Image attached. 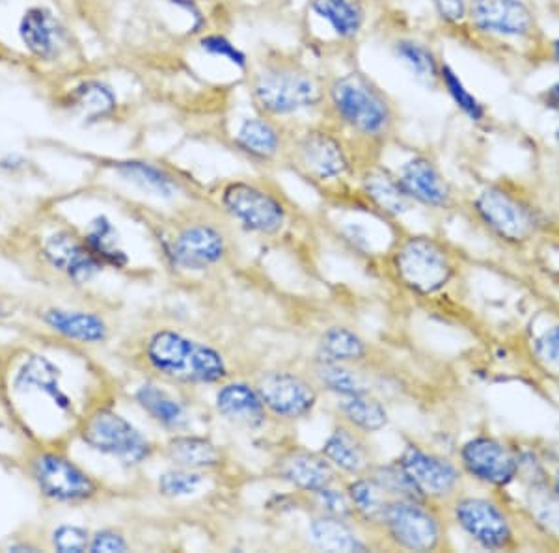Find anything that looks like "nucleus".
Segmentation results:
<instances>
[{"instance_id":"nucleus-1","label":"nucleus","mask_w":559,"mask_h":553,"mask_svg":"<svg viewBox=\"0 0 559 553\" xmlns=\"http://www.w3.org/2000/svg\"><path fill=\"white\" fill-rule=\"evenodd\" d=\"M324 109L342 133L362 152L376 159L373 152L386 146L397 128V109L392 97L362 71H345L324 84Z\"/></svg>"},{"instance_id":"nucleus-2","label":"nucleus","mask_w":559,"mask_h":553,"mask_svg":"<svg viewBox=\"0 0 559 553\" xmlns=\"http://www.w3.org/2000/svg\"><path fill=\"white\" fill-rule=\"evenodd\" d=\"M140 358L157 378L185 388H216L234 376L228 357L216 345L173 326L150 332Z\"/></svg>"},{"instance_id":"nucleus-3","label":"nucleus","mask_w":559,"mask_h":553,"mask_svg":"<svg viewBox=\"0 0 559 553\" xmlns=\"http://www.w3.org/2000/svg\"><path fill=\"white\" fill-rule=\"evenodd\" d=\"M284 160L293 172L313 187L342 192L355 181L368 159L329 121L289 131Z\"/></svg>"},{"instance_id":"nucleus-4","label":"nucleus","mask_w":559,"mask_h":553,"mask_svg":"<svg viewBox=\"0 0 559 553\" xmlns=\"http://www.w3.org/2000/svg\"><path fill=\"white\" fill-rule=\"evenodd\" d=\"M248 94L260 115L284 121L324 109V84L297 60H263L248 81Z\"/></svg>"},{"instance_id":"nucleus-5","label":"nucleus","mask_w":559,"mask_h":553,"mask_svg":"<svg viewBox=\"0 0 559 553\" xmlns=\"http://www.w3.org/2000/svg\"><path fill=\"white\" fill-rule=\"evenodd\" d=\"M215 197L229 223L263 239L286 236L295 220L292 200L267 179H229L218 187Z\"/></svg>"},{"instance_id":"nucleus-6","label":"nucleus","mask_w":559,"mask_h":553,"mask_svg":"<svg viewBox=\"0 0 559 553\" xmlns=\"http://www.w3.org/2000/svg\"><path fill=\"white\" fill-rule=\"evenodd\" d=\"M397 286L424 299L442 293L459 273L455 250L439 237L408 233L395 239L384 260Z\"/></svg>"},{"instance_id":"nucleus-7","label":"nucleus","mask_w":559,"mask_h":553,"mask_svg":"<svg viewBox=\"0 0 559 553\" xmlns=\"http://www.w3.org/2000/svg\"><path fill=\"white\" fill-rule=\"evenodd\" d=\"M377 550L440 552L450 548L448 510L426 500H390L373 533Z\"/></svg>"},{"instance_id":"nucleus-8","label":"nucleus","mask_w":559,"mask_h":553,"mask_svg":"<svg viewBox=\"0 0 559 553\" xmlns=\"http://www.w3.org/2000/svg\"><path fill=\"white\" fill-rule=\"evenodd\" d=\"M160 242L166 260L185 273H211L224 267L236 254L228 218L210 213L185 217Z\"/></svg>"},{"instance_id":"nucleus-9","label":"nucleus","mask_w":559,"mask_h":553,"mask_svg":"<svg viewBox=\"0 0 559 553\" xmlns=\"http://www.w3.org/2000/svg\"><path fill=\"white\" fill-rule=\"evenodd\" d=\"M445 510L450 521L484 550L511 552L521 546L519 510L503 500L500 490L479 494L464 489Z\"/></svg>"},{"instance_id":"nucleus-10","label":"nucleus","mask_w":559,"mask_h":553,"mask_svg":"<svg viewBox=\"0 0 559 553\" xmlns=\"http://www.w3.org/2000/svg\"><path fill=\"white\" fill-rule=\"evenodd\" d=\"M468 31L508 49L540 57L547 41L535 8L527 0H468Z\"/></svg>"},{"instance_id":"nucleus-11","label":"nucleus","mask_w":559,"mask_h":553,"mask_svg":"<svg viewBox=\"0 0 559 553\" xmlns=\"http://www.w3.org/2000/svg\"><path fill=\"white\" fill-rule=\"evenodd\" d=\"M471 209L485 229L511 244L534 239L540 228V211L534 200L508 181L485 184L472 200Z\"/></svg>"},{"instance_id":"nucleus-12","label":"nucleus","mask_w":559,"mask_h":553,"mask_svg":"<svg viewBox=\"0 0 559 553\" xmlns=\"http://www.w3.org/2000/svg\"><path fill=\"white\" fill-rule=\"evenodd\" d=\"M76 436L92 452L112 457L121 465L134 468L147 462L159 453L139 426L116 412L112 407L97 405L76 420Z\"/></svg>"},{"instance_id":"nucleus-13","label":"nucleus","mask_w":559,"mask_h":553,"mask_svg":"<svg viewBox=\"0 0 559 553\" xmlns=\"http://www.w3.org/2000/svg\"><path fill=\"white\" fill-rule=\"evenodd\" d=\"M28 473L41 496L60 505H86L105 494V484L58 447H41L34 453Z\"/></svg>"},{"instance_id":"nucleus-14","label":"nucleus","mask_w":559,"mask_h":553,"mask_svg":"<svg viewBox=\"0 0 559 553\" xmlns=\"http://www.w3.org/2000/svg\"><path fill=\"white\" fill-rule=\"evenodd\" d=\"M252 382L271 413V420L280 425H297L312 418L323 395L306 369H263Z\"/></svg>"},{"instance_id":"nucleus-15","label":"nucleus","mask_w":559,"mask_h":553,"mask_svg":"<svg viewBox=\"0 0 559 553\" xmlns=\"http://www.w3.org/2000/svg\"><path fill=\"white\" fill-rule=\"evenodd\" d=\"M426 502L448 507L466 489V478L457 460L432 447L408 442L395 458Z\"/></svg>"},{"instance_id":"nucleus-16","label":"nucleus","mask_w":559,"mask_h":553,"mask_svg":"<svg viewBox=\"0 0 559 553\" xmlns=\"http://www.w3.org/2000/svg\"><path fill=\"white\" fill-rule=\"evenodd\" d=\"M464 478L487 490L509 489L519 478V449L490 434L466 440L457 453Z\"/></svg>"},{"instance_id":"nucleus-17","label":"nucleus","mask_w":559,"mask_h":553,"mask_svg":"<svg viewBox=\"0 0 559 553\" xmlns=\"http://www.w3.org/2000/svg\"><path fill=\"white\" fill-rule=\"evenodd\" d=\"M267 476L286 484L295 494L310 496L331 484L344 481L323 453L300 444L282 445L267 466Z\"/></svg>"},{"instance_id":"nucleus-18","label":"nucleus","mask_w":559,"mask_h":553,"mask_svg":"<svg viewBox=\"0 0 559 553\" xmlns=\"http://www.w3.org/2000/svg\"><path fill=\"white\" fill-rule=\"evenodd\" d=\"M355 183L358 204L377 217L394 220L414 209V202L407 196L397 173L377 159L364 163Z\"/></svg>"},{"instance_id":"nucleus-19","label":"nucleus","mask_w":559,"mask_h":553,"mask_svg":"<svg viewBox=\"0 0 559 553\" xmlns=\"http://www.w3.org/2000/svg\"><path fill=\"white\" fill-rule=\"evenodd\" d=\"M213 410L228 425L247 433H260L269 423H273L254 382L236 376L216 386Z\"/></svg>"},{"instance_id":"nucleus-20","label":"nucleus","mask_w":559,"mask_h":553,"mask_svg":"<svg viewBox=\"0 0 559 553\" xmlns=\"http://www.w3.org/2000/svg\"><path fill=\"white\" fill-rule=\"evenodd\" d=\"M62 369L51 358L31 352L13 373L12 392L20 397H44L58 413L75 418V402L62 386Z\"/></svg>"},{"instance_id":"nucleus-21","label":"nucleus","mask_w":559,"mask_h":553,"mask_svg":"<svg viewBox=\"0 0 559 553\" xmlns=\"http://www.w3.org/2000/svg\"><path fill=\"white\" fill-rule=\"evenodd\" d=\"M395 173L414 205L431 211H448L455 205L453 184L427 153H414Z\"/></svg>"},{"instance_id":"nucleus-22","label":"nucleus","mask_w":559,"mask_h":553,"mask_svg":"<svg viewBox=\"0 0 559 553\" xmlns=\"http://www.w3.org/2000/svg\"><path fill=\"white\" fill-rule=\"evenodd\" d=\"M319 452L344 479L368 476L369 470L379 462L376 445L369 434L344 421L336 420Z\"/></svg>"},{"instance_id":"nucleus-23","label":"nucleus","mask_w":559,"mask_h":553,"mask_svg":"<svg viewBox=\"0 0 559 553\" xmlns=\"http://www.w3.org/2000/svg\"><path fill=\"white\" fill-rule=\"evenodd\" d=\"M159 455L168 465L185 470L218 473L231 465V458L224 445L207 434L176 433L159 445Z\"/></svg>"},{"instance_id":"nucleus-24","label":"nucleus","mask_w":559,"mask_h":553,"mask_svg":"<svg viewBox=\"0 0 559 553\" xmlns=\"http://www.w3.org/2000/svg\"><path fill=\"white\" fill-rule=\"evenodd\" d=\"M306 539L310 548L318 552L360 553L377 550L373 537L360 524L324 513H310Z\"/></svg>"},{"instance_id":"nucleus-25","label":"nucleus","mask_w":559,"mask_h":553,"mask_svg":"<svg viewBox=\"0 0 559 553\" xmlns=\"http://www.w3.org/2000/svg\"><path fill=\"white\" fill-rule=\"evenodd\" d=\"M41 250H44L45 260L75 284L94 280L105 268L102 261L97 260L94 252L88 249L84 237L76 236L70 229H60L57 233L47 237Z\"/></svg>"},{"instance_id":"nucleus-26","label":"nucleus","mask_w":559,"mask_h":553,"mask_svg":"<svg viewBox=\"0 0 559 553\" xmlns=\"http://www.w3.org/2000/svg\"><path fill=\"white\" fill-rule=\"evenodd\" d=\"M289 131L282 121L273 120L269 116L258 115L245 118L234 134V146L248 159L263 165H271L276 160H284L286 155Z\"/></svg>"},{"instance_id":"nucleus-27","label":"nucleus","mask_w":559,"mask_h":553,"mask_svg":"<svg viewBox=\"0 0 559 553\" xmlns=\"http://www.w3.org/2000/svg\"><path fill=\"white\" fill-rule=\"evenodd\" d=\"M21 44L39 62H55L68 44V34L57 15L45 7H31L17 26Z\"/></svg>"},{"instance_id":"nucleus-28","label":"nucleus","mask_w":559,"mask_h":553,"mask_svg":"<svg viewBox=\"0 0 559 553\" xmlns=\"http://www.w3.org/2000/svg\"><path fill=\"white\" fill-rule=\"evenodd\" d=\"M133 399L136 407L146 413L155 425H159L168 433H185L191 429L192 410L189 405L157 382H144L134 389Z\"/></svg>"},{"instance_id":"nucleus-29","label":"nucleus","mask_w":559,"mask_h":553,"mask_svg":"<svg viewBox=\"0 0 559 553\" xmlns=\"http://www.w3.org/2000/svg\"><path fill=\"white\" fill-rule=\"evenodd\" d=\"M44 323L52 332H57L58 336L75 344L99 345L110 337L107 318L97 312L51 308L44 312Z\"/></svg>"},{"instance_id":"nucleus-30","label":"nucleus","mask_w":559,"mask_h":553,"mask_svg":"<svg viewBox=\"0 0 559 553\" xmlns=\"http://www.w3.org/2000/svg\"><path fill=\"white\" fill-rule=\"evenodd\" d=\"M519 516L540 539L559 548V496L552 484L524 486V503Z\"/></svg>"},{"instance_id":"nucleus-31","label":"nucleus","mask_w":559,"mask_h":553,"mask_svg":"<svg viewBox=\"0 0 559 553\" xmlns=\"http://www.w3.org/2000/svg\"><path fill=\"white\" fill-rule=\"evenodd\" d=\"M306 371L312 375L323 394L334 395L336 399L350 395L373 392L366 365H349V363L326 362L313 357L308 362Z\"/></svg>"},{"instance_id":"nucleus-32","label":"nucleus","mask_w":559,"mask_h":553,"mask_svg":"<svg viewBox=\"0 0 559 553\" xmlns=\"http://www.w3.org/2000/svg\"><path fill=\"white\" fill-rule=\"evenodd\" d=\"M308 10L340 41H353L362 34L368 10L364 0H310Z\"/></svg>"},{"instance_id":"nucleus-33","label":"nucleus","mask_w":559,"mask_h":553,"mask_svg":"<svg viewBox=\"0 0 559 553\" xmlns=\"http://www.w3.org/2000/svg\"><path fill=\"white\" fill-rule=\"evenodd\" d=\"M313 357L326 362L366 365L371 360V345L353 326L334 325L324 328L318 339V349Z\"/></svg>"},{"instance_id":"nucleus-34","label":"nucleus","mask_w":559,"mask_h":553,"mask_svg":"<svg viewBox=\"0 0 559 553\" xmlns=\"http://www.w3.org/2000/svg\"><path fill=\"white\" fill-rule=\"evenodd\" d=\"M115 172L129 183L136 184L140 191L163 197V200H173L185 191L181 179L176 178L173 172H168L163 166L150 163V160H116Z\"/></svg>"},{"instance_id":"nucleus-35","label":"nucleus","mask_w":559,"mask_h":553,"mask_svg":"<svg viewBox=\"0 0 559 553\" xmlns=\"http://www.w3.org/2000/svg\"><path fill=\"white\" fill-rule=\"evenodd\" d=\"M334 416L337 421H344L369 436L381 433L390 423L386 405L376 392H364L336 399Z\"/></svg>"},{"instance_id":"nucleus-36","label":"nucleus","mask_w":559,"mask_h":553,"mask_svg":"<svg viewBox=\"0 0 559 553\" xmlns=\"http://www.w3.org/2000/svg\"><path fill=\"white\" fill-rule=\"evenodd\" d=\"M395 60L427 89L439 88L440 60L431 45L416 38H397L392 45Z\"/></svg>"},{"instance_id":"nucleus-37","label":"nucleus","mask_w":559,"mask_h":553,"mask_svg":"<svg viewBox=\"0 0 559 553\" xmlns=\"http://www.w3.org/2000/svg\"><path fill=\"white\" fill-rule=\"evenodd\" d=\"M344 484L355 509L356 524L373 537L392 497H388L369 476L344 479Z\"/></svg>"},{"instance_id":"nucleus-38","label":"nucleus","mask_w":559,"mask_h":553,"mask_svg":"<svg viewBox=\"0 0 559 553\" xmlns=\"http://www.w3.org/2000/svg\"><path fill=\"white\" fill-rule=\"evenodd\" d=\"M66 107L81 112L88 121H102L115 115L118 97L107 83L88 79L70 89L66 96Z\"/></svg>"},{"instance_id":"nucleus-39","label":"nucleus","mask_w":559,"mask_h":553,"mask_svg":"<svg viewBox=\"0 0 559 553\" xmlns=\"http://www.w3.org/2000/svg\"><path fill=\"white\" fill-rule=\"evenodd\" d=\"M83 237L88 249L94 252L105 267H128L129 257L126 250L121 249L120 233L107 215H97L94 220H90Z\"/></svg>"},{"instance_id":"nucleus-40","label":"nucleus","mask_w":559,"mask_h":553,"mask_svg":"<svg viewBox=\"0 0 559 553\" xmlns=\"http://www.w3.org/2000/svg\"><path fill=\"white\" fill-rule=\"evenodd\" d=\"M439 88L444 89L448 97L452 99L453 105L457 107L459 112L472 121L474 125H484L489 120V109L479 97L472 92L463 79L459 76L457 71L452 65L442 62L440 65Z\"/></svg>"},{"instance_id":"nucleus-41","label":"nucleus","mask_w":559,"mask_h":553,"mask_svg":"<svg viewBox=\"0 0 559 553\" xmlns=\"http://www.w3.org/2000/svg\"><path fill=\"white\" fill-rule=\"evenodd\" d=\"M300 502L305 503L306 507H310V513H324V515L337 516L345 520H355V509L345 490L344 481L331 484L310 496H300Z\"/></svg>"},{"instance_id":"nucleus-42","label":"nucleus","mask_w":559,"mask_h":553,"mask_svg":"<svg viewBox=\"0 0 559 553\" xmlns=\"http://www.w3.org/2000/svg\"><path fill=\"white\" fill-rule=\"evenodd\" d=\"M369 478L373 479L382 492L392 500H400V497H411V500H424L419 496L418 490L414 486L413 481L408 479L405 470L401 468L397 460H390V462H377L368 473Z\"/></svg>"},{"instance_id":"nucleus-43","label":"nucleus","mask_w":559,"mask_h":553,"mask_svg":"<svg viewBox=\"0 0 559 553\" xmlns=\"http://www.w3.org/2000/svg\"><path fill=\"white\" fill-rule=\"evenodd\" d=\"M210 473L204 471L185 470L173 466L170 470L163 471L157 479V490L163 497L179 500V497L194 496L202 489Z\"/></svg>"},{"instance_id":"nucleus-44","label":"nucleus","mask_w":559,"mask_h":553,"mask_svg":"<svg viewBox=\"0 0 559 553\" xmlns=\"http://www.w3.org/2000/svg\"><path fill=\"white\" fill-rule=\"evenodd\" d=\"M198 47H200V51L210 55V57L223 58L229 64L236 65L237 70H247L248 68V57L245 55V51H241L224 34H204L200 41H198Z\"/></svg>"},{"instance_id":"nucleus-45","label":"nucleus","mask_w":559,"mask_h":553,"mask_svg":"<svg viewBox=\"0 0 559 553\" xmlns=\"http://www.w3.org/2000/svg\"><path fill=\"white\" fill-rule=\"evenodd\" d=\"M88 529L73 524L58 526L51 534V546L60 553H83L88 552L90 546Z\"/></svg>"},{"instance_id":"nucleus-46","label":"nucleus","mask_w":559,"mask_h":553,"mask_svg":"<svg viewBox=\"0 0 559 553\" xmlns=\"http://www.w3.org/2000/svg\"><path fill=\"white\" fill-rule=\"evenodd\" d=\"M440 23L448 28L468 26V0H429Z\"/></svg>"},{"instance_id":"nucleus-47","label":"nucleus","mask_w":559,"mask_h":553,"mask_svg":"<svg viewBox=\"0 0 559 553\" xmlns=\"http://www.w3.org/2000/svg\"><path fill=\"white\" fill-rule=\"evenodd\" d=\"M129 548L128 537L115 528L99 529L90 537L88 552L92 553H123Z\"/></svg>"},{"instance_id":"nucleus-48","label":"nucleus","mask_w":559,"mask_h":553,"mask_svg":"<svg viewBox=\"0 0 559 553\" xmlns=\"http://www.w3.org/2000/svg\"><path fill=\"white\" fill-rule=\"evenodd\" d=\"M535 352L545 362H558L559 360V325L548 328L535 339Z\"/></svg>"},{"instance_id":"nucleus-49","label":"nucleus","mask_w":559,"mask_h":553,"mask_svg":"<svg viewBox=\"0 0 559 553\" xmlns=\"http://www.w3.org/2000/svg\"><path fill=\"white\" fill-rule=\"evenodd\" d=\"M537 103L543 109L559 116V79L548 84L547 88L540 89L537 94Z\"/></svg>"},{"instance_id":"nucleus-50","label":"nucleus","mask_w":559,"mask_h":553,"mask_svg":"<svg viewBox=\"0 0 559 553\" xmlns=\"http://www.w3.org/2000/svg\"><path fill=\"white\" fill-rule=\"evenodd\" d=\"M170 4L178 7L179 10H185L187 13H191L192 31L197 33L198 28H202L205 23L204 13L200 10L194 0H170Z\"/></svg>"},{"instance_id":"nucleus-51","label":"nucleus","mask_w":559,"mask_h":553,"mask_svg":"<svg viewBox=\"0 0 559 553\" xmlns=\"http://www.w3.org/2000/svg\"><path fill=\"white\" fill-rule=\"evenodd\" d=\"M540 58H545L548 64H552L554 68H558L559 70V36L545 41L543 51H540Z\"/></svg>"},{"instance_id":"nucleus-52","label":"nucleus","mask_w":559,"mask_h":553,"mask_svg":"<svg viewBox=\"0 0 559 553\" xmlns=\"http://www.w3.org/2000/svg\"><path fill=\"white\" fill-rule=\"evenodd\" d=\"M550 484H552V489L558 492L559 496V465L556 466V470H554L552 476H550Z\"/></svg>"},{"instance_id":"nucleus-53","label":"nucleus","mask_w":559,"mask_h":553,"mask_svg":"<svg viewBox=\"0 0 559 553\" xmlns=\"http://www.w3.org/2000/svg\"><path fill=\"white\" fill-rule=\"evenodd\" d=\"M8 313L7 310H4V304H2V300H0V318L7 317Z\"/></svg>"},{"instance_id":"nucleus-54","label":"nucleus","mask_w":559,"mask_h":553,"mask_svg":"<svg viewBox=\"0 0 559 553\" xmlns=\"http://www.w3.org/2000/svg\"><path fill=\"white\" fill-rule=\"evenodd\" d=\"M554 142H556V146H558V149H559V125H558V129H556V131H554Z\"/></svg>"},{"instance_id":"nucleus-55","label":"nucleus","mask_w":559,"mask_h":553,"mask_svg":"<svg viewBox=\"0 0 559 553\" xmlns=\"http://www.w3.org/2000/svg\"><path fill=\"white\" fill-rule=\"evenodd\" d=\"M2 368H4V358L0 354V371H2Z\"/></svg>"},{"instance_id":"nucleus-56","label":"nucleus","mask_w":559,"mask_h":553,"mask_svg":"<svg viewBox=\"0 0 559 553\" xmlns=\"http://www.w3.org/2000/svg\"><path fill=\"white\" fill-rule=\"evenodd\" d=\"M550 2H552V4H556V7H558L559 10V0H550Z\"/></svg>"}]
</instances>
